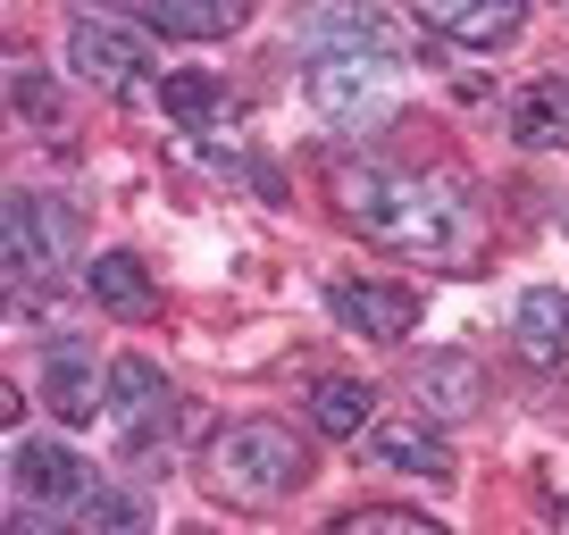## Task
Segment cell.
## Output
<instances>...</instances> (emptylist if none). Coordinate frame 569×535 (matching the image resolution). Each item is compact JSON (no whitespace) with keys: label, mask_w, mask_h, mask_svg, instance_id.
Listing matches in <instances>:
<instances>
[{"label":"cell","mask_w":569,"mask_h":535,"mask_svg":"<svg viewBox=\"0 0 569 535\" xmlns=\"http://www.w3.org/2000/svg\"><path fill=\"white\" fill-rule=\"evenodd\" d=\"M336 201H343V218H352L369 243L402 251V260L452 268V276L478 260V218H469V201H452L445 184H427V176L343 168V176H336Z\"/></svg>","instance_id":"cell-1"},{"label":"cell","mask_w":569,"mask_h":535,"mask_svg":"<svg viewBox=\"0 0 569 535\" xmlns=\"http://www.w3.org/2000/svg\"><path fill=\"white\" fill-rule=\"evenodd\" d=\"M201 477H210V494L234 502V511H268V502L302 494L310 444H302L293 427H277V418H234V427L210 435V452H201Z\"/></svg>","instance_id":"cell-2"},{"label":"cell","mask_w":569,"mask_h":535,"mask_svg":"<svg viewBox=\"0 0 569 535\" xmlns=\"http://www.w3.org/2000/svg\"><path fill=\"white\" fill-rule=\"evenodd\" d=\"M302 42L319 59H377V68H393V59L410 51V34L386 18V9H369V0H310Z\"/></svg>","instance_id":"cell-3"},{"label":"cell","mask_w":569,"mask_h":535,"mask_svg":"<svg viewBox=\"0 0 569 535\" xmlns=\"http://www.w3.org/2000/svg\"><path fill=\"white\" fill-rule=\"evenodd\" d=\"M302 92H310V109H319L327 125H352V134L393 118V92H386V68H377V59H310Z\"/></svg>","instance_id":"cell-4"},{"label":"cell","mask_w":569,"mask_h":535,"mask_svg":"<svg viewBox=\"0 0 569 535\" xmlns=\"http://www.w3.org/2000/svg\"><path fill=\"white\" fill-rule=\"evenodd\" d=\"M68 68L84 75V84L118 92V84H134V68H142V34H126L118 18L76 9V18H68Z\"/></svg>","instance_id":"cell-5"},{"label":"cell","mask_w":569,"mask_h":535,"mask_svg":"<svg viewBox=\"0 0 569 535\" xmlns=\"http://www.w3.org/2000/svg\"><path fill=\"white\" fill-rule=\"evenodd\" d=\"M327 310H336L352 335H369V343H402L410 326H419V293H410V285H377V276L336 285V293H327Z\"/></svg>","instance_id":"cell-6"},{"label":"cell","mask_w":569,"mask_h":535,"mask_svg":"<svg viewBox=\"0 0 569 535\" xmlns=\"http://www.w3.org/2000/svg\"><path fill=\"white\" fill-rule=\"evenodd\" d=\"M0 251H9V276L34 285L42 268H51V251H59V210L42 193H9L0 201Z\"/></svg>","instance_id":"cell-7"},{"label":"cell","mask_w":569,"mask_h":535,"mask_svg":"<svg viewBox=\"0 0 569 535\" xmlns=\"http://www.w3.org/2000/svg\"><path fill=\"white\" fill-rule=\"evenodd\" d=\"M377 468H402V477H452V444L436 435V418L410 411V418H377L369 427Z\"/></svg>","instance_id":"cell-8"},{"label":"cell","mask_w":569,"mask_h":535,"mask_svg":"<svg viewBox=\"0 0 569 535\" xmlns=\"http://www.w3.org/2000/svg\"><path fill=\"white\" fill-rule=\"evenodd\" d=\"M410 393H419V411L436 418V427H452V418H478L486 411V369L461 352H436L419 376H410Z\"/></svg>","instance_id":"cell-9"},{"label":"cell","mask_w":569,"mask_h":535,"mask_svg":"<svg viewBox=\"0 0 569 535\" xmlns=\"http://www.w3.org/2000/svg\"><path fill=\"white\" fill-rule=\"evenodd\" d=\"M419 18L436 34L469 42V51H495V42H511L528 26V0H419Z\"/></svg>","instance_id":"cell-10"},{"label":"cell","mask_w":569,"mask_h":535,"mask_svg":"<svg viewBox=\"0 0 569 535\" xmlns=\"http://www.w3.org/2000/svg\"><path fill=\"white\" fill-rule=\"evenodd\" d=\"M9 477H18L26 502H92L84 461H76L68 444H34V435H26V444L9 452Z\"/></svg>","instance_id":"cell-11"},{"label":"cell","mask_w":569,"mask_h":535,"mask_svg":"<svg viewBox=\"0 0 569 535\" xmlns=\"http://www.w3.org/2000/svg\"><path fill=\"white\" fill-rule=\"evenodd\" d=\"M511 335H519V360H536V369L569 360V293H561V285H536V293H519V310H511Z\"/></svg>","instance_id":"cell-12"},{"label":"cell","mask_w":569,"mask_h":535,"mask_svg":"<svg viewBox=\"0 0 569 535\" xmlns=\"http://www.w3.org/2000/svg\"><path fill=\"white\" fill-rule=\"evenodd\" d=\"M42 402H51L59 427H92V411H109V385H92L84 352H59L51 369H42Z\"/></svg>","instance_id":"cell-13"},{"label":"cell","mask_w":569,"mask_h":535,"mask_svg":"<svg viewBox=\"0 0 569 535\" xmlns=\"http://www.w3.org/2000/svg\"><path fill=\"white\" fill-rule=\"evenodd\" d=\"M511 134L528 151H561L569 143V75H545V84H528L511 101Z\"/></svg>","instance_id":"cell-14"},{"label":"cell","mask_w":569,"mask_h":535,"mask_svg":"<svg viewBox=\"0 0 569 535\" xmlns=\"http://www.w3.org/2000/svg\"><path fill=\"white\" fill-rule=\"evenodd\" d=\"M84 293H92L101 310H118V319H142L160 285H151V268H142L134 251H101V260L84 268Z\"/></svg>","instance_id":"cell-15"},{"label":"cell","mask_w":569,"mask_h":535,"mask_svg":"<svg viewBox=\"0 0 569 535\" xmlns=\"http://www.w3.org/2000/svg\"><path fill=\"white\" fill-rule=\"evenodd\" d=\"M160 109H168L177 125H193V134H218V125H234V92L218 84V75H193V68L160 84Z\"/></svg>","instance_id":"cell-16"},{"label":"cell","mask_w":569,"mask_h":535,"mask_svg":"<svg viewBox=\"0 0 569 535\" xmlns=\"http://www.w3.org/2000/svg\"><path fill=\"white\" fill-rule=\"evenodd\" d=\"M310 427L319 435H369L377 427V393L360 376H319L310 385Z\"/></svg>","instance_id":"cell-17"},{"label":"cell","mask_w":569,"mask_h":535,"mask_svg":"<svg viewBox=\"0 0 569 535\" xmlns=\"http://www.w3.org/2000/svg\"><path fill=\"white\" fill-rule=\"evenodd\" d=\"M142 18L177 42H218L243 26V0H142Z\"/></svg>","instance_id":"cell-18"},{"label":"cell","mask_w":569,"mask_h":535,"mask_svg":"<svg viewBox=\"0 0 569 535\" xmlns=\"http://www.w3.org/2000/svg\"><path fill=\"white\" fill-rule=\"evenodd\" d=\"M168 402V385H160V369L142 352H126L118 369H109V418H151Z\"/></svg>","instance_id":"cell-19"},{"label":"cell","mask_w":569,"mask_h":535,"mask_svg":"<svg viewBox=\"0 0 569 535\" xmlns=\"http://www.w3.org/2000/svg\"><path fill=\"white\" fill-rule=\"evenodd\" d=\"M327 535H445V527L419 511H393V502H369V511H343Z\"/></svg>","instance_id":"cell-20"},{"label":"cell","mask_w":569,"mask_h":535,"mask_svg":"<svg viewBox=\"0 0 569 535\" xmlns=\"http://www.w3.org/2000/svg\"><path fill=\"white\" fill-rule=\"evenodd\" d=\"M9 109H18V118H42V125H51V118H59V101H51V75L18 59V68H9Z\"/></svg>","instance_id":"cell-21"},{"label":"cell","mask_w":569,"mask_h":535,"mask_svg":"<svg viewBox=\"0 0 569 535\" xmlns=\"http://www.w3.org/2000/svg\"><path fill=\"white\" fill-rule=\"evenodd\" d=\"M84 511H92V535H142V502L126 494H92Z\"/></svg>","instance_id":"cell-22"},{"label":"cell","mask_w":569,"mask_h":535,"mask_svg":"<svg viewBox=\"0 0 569 535\" xmlns=\"http://www.w3.org/2000/svg\"><path fill=\"white\" fill-rule=\"evenodd\" d=\"M9 535H59V527H42V518H18V527H9Z\"/></svg>","instance_id":"cell-23"},{"label":"cell","mask_w":569,"mask_h":535,"mask_svg":"<svg viewBox=\"0 0 569 535\" xmlns=\"http://www.w3.org/2000/svg\"><path fill=\"white\" fill-rule=\"evenodd\" d=\"M561 535H569V502H561Z\"/></svg>","instance_id":"cell-24"},{"label":"cell","mask_w":569,"mask_h":535,"mask_svg":"<svg viewBox=\"0 0 569 535\" xmlns=\"http://www.w3.org/2000/svg\"><path fill=\"white\" fill-rule=\"evenodd\" d=\"M184 535H201V527H184Z\"/></svg>","instance_id":"cell-25"}]
</instances>
